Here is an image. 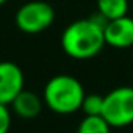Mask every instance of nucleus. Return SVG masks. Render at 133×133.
Segmentation results:
<instances>
[{
	"instance_id": "nucleus-1",
	"label": "nucleus",
	"mask_w": 133,
	"mask_h": 133,
	"mask_svg": "<svg viewBox=\"0 0 133 133\" xmlns=\"http://www.w3.org/2000/svg\"><path fill=\"white\" fill-rule=\"evenodd\" d=\"M108 21L94 13L86 19L74 21L64 28L61 35L63 52L74 59H89L102 52L105 42V25Z\"/></svg>"
},
{
	"instance_id": "nucleus-2",
	"label": "nucleus",
	"mask_w": 133,
	"mask_h": 133,
	"mask_svg": "<svg viewBox=\"0 0 133 133\" xmlns=\"http://www.w3.org/2000/svg\"><path fill=\"white\" fill-rule=\"evenodd\" d=\"M85 96V88L80 80L68 74L52 77L42 92L44 103L56 114H72L82 110Z\"/></svg>"
},
{
	"instance_id": "nucleus-3",
	"label": "nucleus",
	"mask_w": 133,
	"mask_h": 133,
	"mask_svg": "<svg viewBox=\"0 0 133 133\" xmlns=\"http://www.w3.org/2000/svg\"><path fill=\"white\" fill-rule=\"evenodd\" d=\"M102 116L111 128H122L133 124V88L119 86L103 96Z\"/></svg>"
},
{
	"instance_id": "nucleus-4",
	"label": "nucleus",
	"mask_w": 133,
	"mask_h": 133,
	"mask_svg": "<svg viewBox=\"0 0 133 133\" xmlns=\"http://www.w3.org/2000/svg\"><path fill=\"white\" fill-rule=\"evenodd\" d=\"M53 21L55 10L50 3L44 2V0H30L16 11L14 16L16 27L28 35H36L50 28Z\"/></svg>"
},
{
	"instance_id": "nucleus-5",
	"label": "nucleus",
	"mask_w": 133,
	"mask_h": 133,
	"mask_svg": "<svg viewBox=\"0 0 133 133\" xmlns=\"http://www.w3.org/2000/svg\"><path fill=\"white\" fill-rule=\"evenodd\" d=\"M25 77L21 66L13 61H0V103L11 105L24 91Z\"/></svg>"
},
{
	"instance_id": "nucleus-6",
	"label": "nucleus",
	"mask_w": 133,
	"mask_h": 133,
	"mask_svg": "<svg viewBox=\"0 0 133 133\" xmlns=\"http://www.w3.org/2000/svg\"><path fill=\"white\" fill-rule=\"evenodd\" d=\"M105 42L114 49H127L133 45V17L124 16L108 21L105 25Z\"/></svg>"
},
{
	"instance_id": "nucleus-7",
	"label": "nucleus",
	"mask_w": 133,
	"mask_h": 133,
	"mask_svg": "<svg viewBox=\"0 0 133 133\" xmlns=\"http://www.w3.org/2000/svg\"><path fill=\"white\" fill-rule=\"evenodd\" d=\"M42 103L44 99H41L38 94L31 92V91H22L11 103L13 111L24 119H33L36 116H39V113L42 111Z\"/></svg>"
},
{
	"instance_id": "nucleus-8",
	"label": "nucleus",
	"mask_w": 133,
	"mask_h": 133,
	"mask_svg": "<svg viewBox=\"0 0 133 133\" xmlns=\"http://www.w3.org/2000/svg\"><path fill=\"white\" fill-rule=\"evenodd\" d=\"M97 13H100L107 21L119 19L128 13V0H96Z\"/></svg>"
},
{
	"instance_id": "nucleus-9",
	"label": "nucleus",
	"mask_w": 133,
	"mask_h": 133,
	"mask_svg": "<svg viewBox=\"0 0 133 133\" xmlns=\"http://www.w3.org/2000/svg\"><path fill=\"white\" fill-rule=\"evenodd\" d=\"M77 133H111V125L103 116H85L77 127Z\"/></svg>"
},
{
	"instance_id": "nucleus-10",
	"label": "nucleus",
	"mask_w": 133,
	"mask_h": 133,
	"mask_svg": "<svg viewBox=\"0 0 133 133\" xmlns=\"http://www.w3.org/2000/svg\"><path fill=\"white\" fill-rule=\"evenodd\" d=\"M82 111L85 116H102L103 111V96L100 94H86L82 103Z\"/></svg>"
},
{
	"instance_id": "nucleus-11",
	"label": "nucleus",
	"mask_w": 133,
	"mask_h": 133,
	"mask_svg": "<svg viewBox=\"0 0 133 133\" xmlns=\"http://www.w3.org/2000/svg\"><path fill=\"white\" fill-rule=\"evenodd\" d=\"M11 128V113L8 105L0 103V133H8Z\"/></svg>"
},
{
	"instance_id": "nucleus-12",
	"label": "nucleus",
	"mask_w": 133,
	"mask_h": 133,
	"mask_svg": "<svg viewBox=\"0 0 133 133\" xmlns=\"http://www.w3.org/2000/svg\"><path fill=\"white\" fill-rule=\"evenodd\" d=\"M6 2H8V0H0V6H2V5H5Z\"/></svg>"
}]
</instances>
